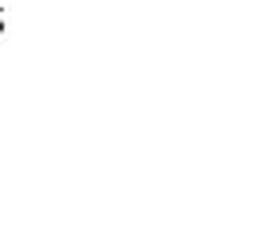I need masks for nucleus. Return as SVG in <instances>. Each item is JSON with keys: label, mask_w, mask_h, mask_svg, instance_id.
<instances>
[]
</instances>
